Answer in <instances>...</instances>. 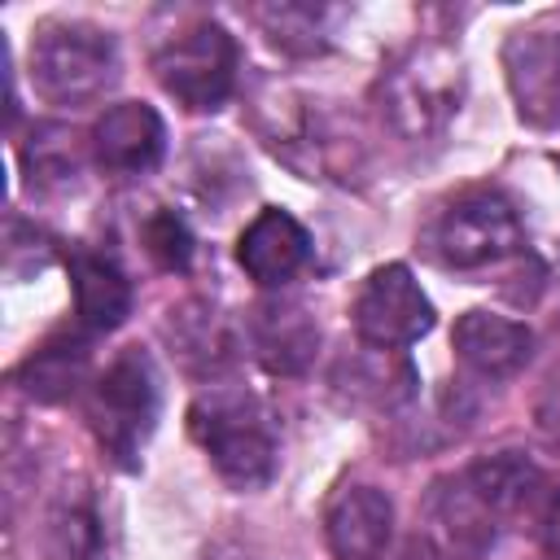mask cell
<instances>
[{"label": "cell", "instance_id": "cell-1", "mask_svg": "<svg viewBox=\"0 0 560 560\" xmlns=\"http://www.w3.org/2000/svg\"><path fill=\"white\" fill-rule=\"evenodd\" d=\"M188 429L201 442V451L210 455V464L219 468V477L232 481L236 490H258L276 477L280 433H276V420L262 407V398H254L249 389L214 385L210 394H201L192 402Z\"/></svg>", "mask_w": 560, "mask_h": 560}, {"label": "cell", "instance_id": "cell-2", "mask_svg": "<svg viewBox=\"0 0 560 560\" xmlns=\"http://www.w3.org/2000/svg\"><path fill=\"white\" fill-rule=\"evenodd\" d=\"M162 385L144 350H122L88 385V424L118 468H140V451L158 429Z\"/></svg>", "mask_w": 560, "mask_h": 560}, {"label": "cell", "instance_id": "cell-3", "mask_svg": "<svg viewBox=\"0 0 560 560\" xmlns=\"http://www.w3.org/2000/svg\"><path fill=\"white\" fill-rule=\"evenodd\" d=\"M525 245L516 206L494 188H464L424 228V254L451 271H477Z\"/></svg>", "mask_w": 560, "mask_h": 560}, {"label": "cell", "instance_id": "cell-4", "mask_svg": "<svg viewBox=\"0 0 560 560\" xmlns=\"http://www.w3.org/2000/svg\"><path fill=\"white\" fill-rule=\"evenodd\" d=\"M381 109L389 118V127L420 144V140H433L446 131V122L459 114V101H464V66L455 52L446 48H411L402 52L385 74H381Z\"/></svg>", "mask_w": 560, "mask_h": 560}, {"label": "cell", "instance_id": "cell-5", "mask_svg": "<svg viewBox=\"0 0 560 560\" xmlns=\"http://www.w3.org/2000/svg\"><path fill=\"white\" fill-rule=\"evenodd\" d=\"M118 79V44L92 22H44L31 39V83L44 101L83 105Z\"/></svg>", "mask_w": 560, "mask_h": 560}, {"label": "cell", "instance_id": "cell-6", "mask_svg": "<svg viewBox=\"0 0 560 560\" xmlns=\"http://www.w3.org/2000/svg\"><path fill=\"white\" fill-rule=\"evenodd\" d=\"M236 39L210 22L197 18L179 31H171L158 48H153V74L158 83L192 114L219 109L232 88H236Z\"/></svg>", "mask_w": 560, "mask_h": 560}, {"label": "cell", "instance_id": "cell-7", "mask_svg": "<svg viewBox=\"0 0 560 560\" xmlns=\"http://www.w3.org/2000/svg\"><path fill=\"white\" fill-rule=\"evenodd\" d=\"M350 315H354L359 341L381 346V350H402L433 328V302L424 298L420 280L402 262H385L368 271V280L354 293Z\"/></svg>", "mask_w": 560, "mask_h": 560}, {"label": "cell", "instance_id": "cell-8", "mask_svg": "<svg viewBox=\"0 0 560 560\" xmlns=\"http://www.w3.org/2000/svg\"><path fill=\"white\" fill-rule=\"evenodd\" d=\"M503 70L516 114L529 127H560V22L542 18L508 35Z\"/></svg>", "mask_w": 560, "mask_h": 560}, {"label": "cell", "instance_id": "cell-9", "mask_svg": "<svg viewBox=\"0 0 560 560\" xmlns=\"http://www.w3.org/2000/svg\"><path fill=\"white\" fill-rule=\"evenodd\" d=\"M262 136L276 153H284L298 171H306V179L341 175L346 158L354 153L346 131L311 96H284V101L276 96V105L262 109Z\"/></svg>", "mask_w": 560, "mask_h": 560}, {"label": "cell", "instance_id": "cell-10", "mask_svg": "<svg viewBox=\"0 0 560 560\" xmlns=\"http://www.w3.org/2000/svg\"><path fill=\"white\" fill-rule=\"evenodd\" d=\"M88 149L92 162L109 175H144L166 153V122L144 101H118L96 118Z\"/></svg>", "mask_w": 560, "mask_h": 560}, {"label": "cell", "instance_id": "cell-11", "mask_svg": "<svg viewBox=\"0 0 560 560\" xmlns=\"http://www.w3.org/2000/svg\"><path fill=\"white\" fill-rule=\"evenodd\" d=\"M245 337L254 346V359L271 376H298V372H306L311 359H315V350H319V324L293 298L258 302L249 311V319H245Z\"/></svg>", "mask_w": 560, "mask_h": 560}, {"label": "cell", "instance_id": "cell-12", "mask_svg": "<svg viewBox=\"0 0 560 560\" xmlns=\"http://www.w3.org/2000/svg\"><path fill=\"white\" fill-rule=\"evenodd\" d=\"M324 534L337 560H381L394 538V503L376 486H341L324 512Z\"/></svg>", "mask_w": 560, "mask_h": 560}, {"label": "cell", "instance_id": "cell-13", "mask_svg": "<svg viewBox=\"0 0 560 560\" xmlns=\"http://www.w3.org/2000/svg\"><path fill=\"white\" fill-rule=\"evenodd\" d=\"M236 262L245 267V276L262 289H280L284 280H293L306 262H311V236L306 228L289 214L267 206L236 241Z\"/></svg>", "mask_w": 560, "mask_h": 560}, {"label": "cell", "instance_id": "cell-14", "mask_svg": "<svg viewBox=\"0 0 560 560\" xmlns=\"http://www.w3.org/2000/svg\"><path fill=\"white\" fill-rule=\"evenodd\" d=\"M451 346L477 376L499 381V376H516L529 363L534 332L521 319H508V315H494V311H464L455 319Z\"/></svg>", "mask_w": 560, "mask_h": 560}, {"label": "cell", "instance_id": "cell-15", "mask_svg": "<svg viewBox=\"0 0 560 560\" xmlns=\"http://www.w3.org/2000/svg\"><path fill=\"white\" fill-rule=\"evenodd\" d=\"M70 289H74V315H79L83 332H114L131 315V280L105 254L74 249L70 254Z\"/></svg>", "mask_w": 560, "mask_h": 560}, {"label": "cell", "instance_id": "cell-16", "mask_svg": "<svg viewBox=\"0 0 560 560\" xmlns=\"http://www.w3.org/2000/svg\"><path fill=\"white\" fill-rule=\"evenodd\" d=\"M464 486L472 490V499L494 516V521H508L525 508H538L547 481H542V468L521 455V451H499V455H486L477 464H468L464 472Z\"/></svg>", "mask_w": 560, "mask_h": 560}, {"label": "cell", "instance_id": "cell-17", "mask_svg": "<svg viewBox=\"0 0 560 560\" xmlns=\"http://www.w3.org/2000/svg\"><path fill=\"white\" fill-rule=\"evenodd\" d=\"M332 385L363 407H398L411 398L416 389V372L398 350H381V346H359L354 354L337 359L332 368Z\"/></svg>", "mask_w": 560, "mask_h": 560}, {"label": "cell", "instance_id": "cell-18", "mask_svg": "<svg viewBox=\"0 0 560 560\" xmlns=\"http://www.w3.org/2000/svg\"><path fill=\"white\" fill-rule=\"evenodd\" d=\"M92 368V350L83 332H52L44 346H35L22 368H18V385L22 394H31L35 402H66L70 394H79V385L88 381Z\"/></svg>", "mask_w": 560, "mask_h": 560}, {"label": "cell", "instance_id": "cell-19", "mask_svg": "<svg viewBox=\"0 0 560 560\" xmlns=\"http://www.w3.org/2000/svg\"><path fill=\"white\" fill-rule=\"evenodd\" d=\"M171 315H175V319L166 324L171 346H175L188 363L201 359V372H214V368H223V363L232 359V337H228L219 311L192 302V306H179V311H171Z\"/></svg>", "mask_w": 560, "mask_h": 560}, {"label": "cell", "instance_id": "cell-20", "mask_svg": "<svg viewBox=\"0 0 560 560\" xmlns=\"http://www.w3.org/2000/svg\"><path fill=\"white\" fill-rule=\"evenodd\" d=\"M433 508H438V521L446 525V534H451L459 547H468V551H486V547L494 542V525H499V521L472 499V490L464 486V477L442 481Z\"/></svg>", "mask_w": 560, "mask_h": 560}, {"label": "cell", "instance_id": "cell-21", "mask_svg": "<svg viewBox=\"0 0 560 560\" xmlns=\"http://www.w3.org/2000/svg\"><path fill=\"white\" fill-rule=\"evenodd\" d=\"M74 136L66 127H35L31 131V144H26V171H31V184H66L74 179L79 171V158H74Z\"/></svg>", "mask_w": 560, "mask_h": 560}, {"label": "cell", "instance_id": "cell-22", "mask_svg": "<svg viewBox=\"0 0 560 560\" xmlns=\"http://www.w3.org/2000/svg\"><path fill=\"white\" fill-rule=\"evenodd\" d=\"M258 18L267 22L271 39L289 52H319L324 48V9H311V4H271V9H258Z\"/></svg>", "mask_w": 560, "mask_h": 560}, {"label": "cell", "instance_id": "cell-23", "mask_svg": "<svg viewBox=\"0 0 560 560\" xmlns=\"http://www.w3.org/2000/svg\"><path fill=\"white\" fill-rule=\"evenodd\" d=\"M140 236H144L149 258L162 271H188V262H192V232H188V223L175 210H153L144 219Z\"/></svg>", "mask_w": 560, "mask_h": 560}, {"label": "cell", "instance_id": "cell-24", "mask_svg": "<svg viewBox=\"0 0 560 560\" xmlns=\"http://www.w3.org/2000/svg\"><path fill=\"white\" fill-rule=\"evenodd\" d=\"M534 529L551 556H560V486H547L534 508Z\"/></svg>", "mask_w": 560, "mask_h": 560}, {"label": "cell", "instance_id": "cell-25", "mask_svg": "<svg viewBox=\"0 0 560 560\" xmlns=\"http://www.w3.org/2000/svg\"><path fill=\"white\" fill-rule=\"evenodd\" d=\"M538 429L560 446V381H551V389L538 402Z\"/></svg>", "mask_w": 560, "mask_h": 560}, {"label": "cell", "instance_id": "cell-26", "mask_svg": "<svg viewBox=\"0 0 560 560\" xmlns=\"http://www.w3.org/2000/svg\"><path fill=\"white\" fill-rule=\"evenodd\" d=\"M402 560H442V556H438L429 542H411V547L402 551Z\"/></svg>", "mask_w": 560, "mask_h": 560}]
</instances>
